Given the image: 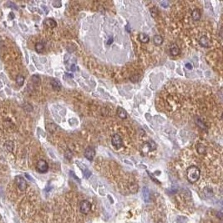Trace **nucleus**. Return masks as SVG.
I'll use <instances>...</instances> for the list:
<instances>
[{"mask_svg":"<svg viewBox=\"0 0 223 223\" xmlns=\"http://www.w3.org/2000/svg\"><path fill=\"white\" fill-rule=\"evenodd\" d=\"M201 175V170L196 165H191L186 170V177L190 183H196Z\"/></svg>","mask_w":223,"mask_h":223,"instance_id":"1","label":"nucleus"},{"mask_svg":"<svg viewBox=\"0 0 223 223\" xmlns=\"http://www.w3.org/2000/svg\"><path fill=\"white\" fill-rule=\"evenodd\" d=\"M36 170L39 173H46L49 170V165L47 163V161L45 160H39L36 164Z\"/></svg>","mask_w":223,"mask_h":223,"instance_id":"2","label":"nucleus"},{"mask_svg":"<svg viewBox=\"0 0 223 223\" xmlns=\"http://www.w3.org/2000/svg\"><path fill=\"white\" fill-rule=\"evenodd\" d=\"M14 181H15V184L17 185V186H18V188L20 191L24 192L26 190V188H27V181H25V179L23 178V177L20 176V175H17L15 177Z\"/></svg>","mask_w":223,"mask_h":223,"instance_id":"3","label":"nucleus"},{"mask_svg":"<svg viewBox=\"0 0 223 223\" xmlns=\"http://www.w3.org/2000/svg\"><path fill=\"white\" fill-rule=\"evenodd\" d=\"M111 143L112 145L114 147H116V149H120V148L123 146V140L118 134H115L112 136Z\"/></svg>","mask_w":223,"mask_h":223,"instance_id":"4","label":"nucleus"},{"mask_svg":"<svg viewBox=\"0 0 223 223\" xmlns=\"http://www.w3.org/2000/svg\"><path fill=\"white\" fill-rule=\"evenodd\" d=\"M91 210V204L89 201L84 200L80 202V211L83 214L87 215Z\"/></svg>","mask_w":223,"mask_h":223,"instance_id":"5","label":"nucleus"},{"mask_svg":"<svg viewBox=\"0 0 223 223\" xmlns=\"http://www.w3.org/2000/svg\"><path fill=\"white\" fill-rule=\"evenodd\" d=\"M95 156V151L93 147H88L85 151V156L89 161H93Z\"/></svg>","mask_w":223,"mask_h":223,"instance_id":"6","label":"nucleus"},{"mask_svg":"<svg viewBox=\"0 0 223 223\" xmlns=\"http://www.w3.org/2000/svg\"><path fill=\"white\" fill-rule=\"evenodd\" d=\"M170 54L172 56H177L181 54V49L176 44H171L170 45Z\"/></svg>","mask_w":223,"mask_h":223,"instance_id":"7","label":"nucleus"},{"mask_svg":"<svg viewBox=\"0 0 223 223\" xmlns=\"http://www.w3.org/2000/svg\"><path fill=\"white\" fill-rule=\"evenodd\" d=\"M199 44L201 45V47H204V48H209L211 46V42H210V39L206 37V36H202L201 37V39H199Z\"/></svg>","mask_w":223,"mask_h":223,"instance_id":"8","label":"nucleus"},{"mask_svg":"<svg viewBox=\"0 0 223 223\" xmlns=\"http://www.w3.org/2000/svg\"><path fill=\"white\" fill-rule=\"evenodd\" d=\"M44 24H45L46 27L50 28V29H54L57 26V23L56 21L53 19V18H46L45 21H44Z\"/></svg>","mask_w":223,"mask_h":223,"instance_id":"9","label":"nucleus"},{"mask_svg":"<svg viewBox=\"0 0 223 223\" xmlns=\"http://www.w3.org/2000/svg\"><path fill=\"white\" fill-rule=\"evenodd\" d=\"M50 84H51V86H52V88H53L54 90L58 91V90L61 89L62 85H61V83H60L58 80H52L50 81Z\"/></svg>","mask_w":223,"mask_h":223,"instance_id":"10","label":"nucleus"},{"mask_svg":"<svg viewBox=\"0 0 223 223\" xmlns=\"http://www.w3.org/2000/svg\"><path fill=\"white\" fill-rule=\"evenodd\" d=\"M117 115L121 119H123V120L127 118V112L125 111V109H123L122 107L117 108Z\"/></svg>","mask_w":223,"mask_h":223,"instance_id":"11","label":"nucleus"},{"mask_svg":"<svg viewBox=\"0 0 223 223\" xmlns=\"http://www.w3.org/2000/svg\"><path fill=\"white\" fill-rule=\"evenodd\" d=\"M4 148L9 152H12L14 151V143L13 140H7L6 142L4 143Z\"/></svg>","mask_w":223,"mask_h":223,"instance_id":"12","label":"nucleus"},{"mask_svg":"<svg viewBox=\"0 0 223 223\" xmlns=\"http://www.w3.org/2000/svg\"><path fill=\"white\" fill-rule=\"evenodd\" d=\"M192 17L194 21H198L201 19V12L199 9H194L192 13Z\"/></svg>","mask_w":223,"mask_h":223,"instance_id":"13","label":"nucleus"},{"mask_svg":"<svg viewBox=\"0 0 223 223\" xmlns=\"http://www.w3.org/2000/svg\"><path fill=\"white\" fill-rule=\"evenodd\" d=\"M138 39L140 41L141 43H143V44H146V43H148V42L150 41L149 36H148L146 34H144V33H141V34H139Z\"/></svg>","mask_w":223,"mask_h":223,"instance_id":"14","label":"nucleus"},{"mask_svg":"<svg viewBox=\"0 0 223 223\" xmlns=\"http://www.w3.org/2000/svg\"><path fill=\"white\" fill-rule=\"evenodd\" d=\"M196 151L198 152V154H200V155H204L205 154V152H206V148L205 146L203 145V144H197V145H196Z\"/></svg>","mask_w":223,"mask_h":223,"instance_id":"15","label":"nucleus"},{"mask_svg":"<svg viewBox=\"0 0 223 223\" xmlns=\"http://www.w3.org/2000/svg\"><path fill=\"white\" fill-rule=\"evenodd\" d=\"M34 49H35L36 52H37V53H39V54H41V53H42V52H43V51L45 50V45H44L43 43H41V42L36 43Z\"/></svg>","mask_w":223,"mask_h":223,"instance_id":"16","label":"nucleus"},{"mask_svg":"<svg viewBox=\"0 0 223 223\" xmlns=\"http://www.w3.org/2000/svg\"><path fill=\"white\" fill-rule=\"evenodd\" d=\"M153 41H154V44L157 46H160V45H162V43H163V38L161 37V35H156L154 36V38H153Z\"/></svg>","mask_w":223,"mask_h":223,"instance_id":"17","label":"nucleus"},{"mask_svg":"<svg viewBox=\"0 0 223 223\" xmlns=\"http://www.w3.org/2000/svg\"><path fill=\"white\" fill-rule=\"evenodd\" d=\"M24 80H25L24 77L23 75H18L16 77V79H15L16 84H17L18 86H23V84H24Z\"/></svg>","mask_w":223,"mask_h":223,"instance_id":"18","label":"nucleus"},{"mask_svg":"<svg viewBox=\"0 0 223 223\" xmlns=\"http://www.w3.org/2000/svg\"><path fill=\"white\" fill-rule=\"evenodd\" d=\"M145 145H147L148 151H155L156 149V143L154 142L153 140H150L149 142L145 144Z\"/></svg>","mask_w":223,"mask_h":223,"instance_id":"19","label":"nucleus"},{"mask_svg":"<svg viewBox=\"0 0 223 223\" xmlns=\"http://www.w3.org/2000/svg\"><path fill=\"white\" fill-rule=\"evenodd\" d=\"M143 198L146 202H148L149 200H150V192L146 187L143 189Z\"/></svg>","mask_w":223,"mask_h":223,"instance_id":"20","label":"nucleus"},{"mask_svg":"<svg viewBox=\"0 0 223 223\" xmlns=\"http://www.w3.org/2000/svg\"><path fill=\"white\" fill-rule=\"evenodd\" d=\"M32 80L34 85H39L40 83V78L39 75H34L32 77Z\"/></svg>","mask_w":223,"mask_h":223,"instance_id":"21","label":"nucleus"},{"mask_svg":"<svg viewBox=\"0 0 223 223\" xmlns=\"http://www.w3.org/2000/svg\"><path fill=\"white\" fill-rule=\"evenodd\" d=\"M196 124L199 125V127H200L201 129H206V125H205V124L203 123V121H199V120L197 119V121H196Z\"/></svg>","mask_w":223,"mask_h":223,"instance_id":"22","label":"nucleus"},{"mask_svg":"<svg viewBox=\"0 0 223 223\" xmlns=\"http://www.w3.org/2000/svg\"><path fill=\"white\" fill-rule=\"evenodd\" d=\"M151 14L153 17H156L157 15V13H158V10L156 8H153V9H151Z\"/></svg>","mask_w":223,"mask_h":223,"instance_id":"23","label":"nucleus"},{"mask_svg":"<svg viewBox=\"0 0 223 223\" xmlns=\"http://www.w3.org/2000/svg\"><path fill=\"white\" fill-rule=\"evenodd\" d=\"M84 175H85V178H89V176L91 175V172L89 170H84Z\"/></svg>","mask_w":223,"mask_h":223,"instance_id":"24","label":"nucleus"},{"mask_svg":"<svg viewBox=\"0 0 223 223\" xmlns=\"http://www.w3.org/2000/svg\"><path fill=\"white\" fill-rule=\"evenodd\" d=\"M65 157L67 158V159H71L72 158V154H71V152L69 151H67L65 152Z\"/></svg>","mask_w":223,"mask_h":223,"instance_id":"25","label":"nucleus"},{"mask_svg":"<svg viewBox=\"0 0 223 223\" xmlns=\"http://www.w3.org/2000/svg\"><path fill=\"white\" fill-rule=\"evenodd\" d=\"M186 67L187 69H190V70H191V69H192V64L191 63H186Z\"/></svg>","mask_w":223,"mask_h":223,"instance_id":"26","label":"nucleus"},{"mask_svg":"<svg viewBox=\"0 0 223 223\" xmlns=\"http://www.w3.org/2000/svg\"><path fill=\"white\" fill-rule=\"evenodd\" d=\"M161 4L164 7V8H166V7H168V4H169V3L167 2V1H165V2H161Z\"/></svg>","mask_w":223,"mask_h":223,"instance_id":"27","label":"nucleus"},{"mask_svg":"<svg viewBox=\"0 0 223 223\" xmlns=\"http://www.w3.org/2000/svg\"><path fill=\"white\" fill-rule=\"evenodd\" d=\"M70 70H72V71H75V70H77V67H76L75 64H72L71 67H70Z\"/></svg>","mask_w":223,"mask_h":223,"instance_id":"28","label":"nucleus"},{"mask_svg":"<svg viewBox=\"0 0 223 223\" xmlns=\"http://www.w3.org/2000/svg\"><path fill=\"white\" fill-rule=\"evenodd\" d=\"M57 4H58V8H59V7L61 6L60 2H58V3H55V2H54V3H53V5H54L55 8H57Z\"/></svg>","mask_w":223,"mask_h":223,"instance_id":"29","label":"nucleus"},{"mask_svg":"<svg viewBox=\"0 0 223 223\" xmlns=\"http://www.w3.org/2000/svg\"><path fill=\"white\" fill-rule=\"evenodd\" d=\"M112 42H113V38H112V37H110V39H109V41H108L107 44H108V45H110Z\"/></svg>","mask_w":223,"mask_h":223,"instance_id":"30","label":"nucleus"},{"mask_svg":"<svg viewBox=\"0 0 223 223\" xmlns=\"http://www.w3.org/2000/svg\"><path fill=\"white\" fill-rule=\"evenodd\" d=\"M0 218H1V216H0Z\"/></svg>","mask_w":223,"mask_h":223,"instance_id":"31","label":"nucleus"}]
</instances>
